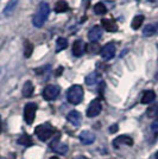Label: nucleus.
I'll use <instances>...</instances> for the list:
<instances>
[{"instance_id": "f257e3e1", "label": "nucleus", "mask_w": 158, "mask_h": 159, "mask_svg": "<svg viewBox=\"0 0 158 159\" xmlns=\"http://www.w3.org/2000/svg\"><path fill=\"white\" fill-rule=\"evenodd\" d=\"M50 13V6L48 2H42L37 10V12L33 17V25L36 27H42L46 21Z\"/></svg>"}, {"instance_id": "f03ea898", "label": "nucleus", "mask_w": 158, "mask_h": 159, "mask_svg": "<svg viewBox=\"0 0 158 159\" xmlns=\"http://www.w3.org/2000/svg\"><path fill=\"white\" fill-rule=\"evenodd\" d=\"M67 99L72 105H79L80 102L83 100V88L79 84L72 86L68 89Z\"/></svg>"}, {"instance_id": "7ed1b4c3", "label": "nucleus", "mask_w": 158, "mask_h": 159, "mask_svg": "<svg viewBox=\"0 0 158 159\" xmlns=\"http://www.w3.org/2000/svg\"><path fill=\"white\" fill-rule=\"evenodd\" d=\"M55 132H56V129L50 124H42V125L36 127V129H35L36 135L42 141H45V140L50 139L55 134Z\"/></svg>"}, {"instance_id": "20e7f679", "label": "nucleus", "mask_w": 158, "mask_h": 159, "mask_svg": "<svg viewBox=\"0 0 158 159\" xmlns=\"http://www.w3.org/2000/svg\"><path fill=\"white\" fill-rule=\"evenodd\" d=\"M36 112H37V105L33 102H29L24 107V120L27 125H31L36 116Z\"/></svg>"}, {"instance_id": "39448f33", "label": "nucleus", "mask_w": 158, "mask_h": 159, "mask_svg": "<svg viewBox=\"0 0 158 159\" xmlns=\"http://www.w3.org/2000/svg\"><path fill=\"white\" fill-rule=\"evenodd\" d=\"M59 93H61V89H59L58 86H56V84H49L43 90V98L45 100H48V101H53V100H55L58 96Z\"/></svg>"}, {"instance_id": "423d86ee", "label": "nucleus", "mask_w": 158, "mask_h": 159, "mask_svg": "<svg viewBox=\"0 0 158 159\" xmlns=\"http://www.w3.org/2000/svg\"><path fill=\"white\" fill-rule=\"evenodd\" d=\"M101 111H102L101 101L99 99L93 100L92 102L89 103L88 108H87V116L88 118H95V116H98L101 113Z\"/></svg>"}, {"instance_id": "0eeeda50", "label": "nucleus", "mask_w": 158, "mask_h": 159, "mask_svg": "<svg viewBox=\"0 0 158 159\" xmlns=\"http://www.w3.org/2000/svg\"><path fill=\"white\" fill-rule=\"evenodd\" d=\"M101 57L102 60L105 61H109L112 60L115 55V45L113 43H107L105 47L101 49Z\"/></svg>"}, {"instance_id": "6e6552de", "label": "nucleus", "mask_w": 158, "mask_h": 159, "mask_svg": "<svg viewBox=\"0 0 158 159\" xmlns=\"http://www.w3.org/2000/svg\"><path fill=\"white\" fill-rule=\"evenodd\" d=\"M123 145L132 146L133 145V139H132L131 137H128V135H120V137H118V138H115V139L113 140V146L115 148H120Z\"/></svg>"}, {"instance_id": "1a4fd4ad", "label": "nucleus", "mask_w": 158, "mask_h": 159, "mask_svg": "<svg viewBox=\"0 0 158 159\" xmlns=\"http://www.w3.org/2000/svg\"><path fill=\"white\" fill-rule=\"evenodd\" d=\"M79 138H80V141L82 144L91 145V144H93L95 141V134L93 132H91V131H83V132L80 133Z\"/></svg>"}, {"instance_id": "9d476101", "label": "nucleus", "mask_w": 158, "mask_h": 159, "mask_svg": "<svg viewBox=\"0 0 158 159\" xmlns=\"http://www.w3.org/2000/svg\"><path fill=\"white\" fill-rule=\"evenodd\" d=\"M50 147H51V150L53 151H55V152L57 153H61V154H64V153H67V151H68V145L67 144H64V143H59L58 139H55L50 144Z\"/></svg>"}, {"instance_id": "9b49d317", "label": "nucleus", "mask_w": 158, "mask_h": 159, "mask_svg": "<svg viewBox=\"0 0 158 159\" xmlns=\"http://www.w3.org/2000/svg\"><path fill=\"white\" fill-rule=\"evenodd\" d=\"M101 36H102V30H101V27L100 26H93L91 30H89V32H88V39L91 40L92 43H95L96 40H99L101 38Z\"/></svg>"}, {"instance_id": "f8f14e48", "label": "nucleus", "mask_w": 158, "mask_h": 159, "mask_svg": "<svg viewBox=\"0 0 158 159\" xmlns=\"http://www.w3.org/2000/svg\"><path fill=\"white\" fill-rule=\"evenodd\" d=\"M85 49H86L85 43L81 39L76 40V42H74V44H72V55L76 56V57H81V56L83 55V52H85Z\"/></svg>"}, {"instance_id": "ddd939ff", "label": "nucleus", "mask_w": 158, "mask_h": 159, "mask_svg": "<svg viewBox=\"0 0 158 159\" xmlns=\"http://www.w3.org/2000/svg\"><path fill=\"white\" fill-rule=\"evenodd\" d=\"M67 119H68V121H69L72 125H74V126H79L80 124H81L82 116H81V114H80L77 111H72V112L68 114Z\"/></svg>"}, {"instance_id": "4468645a", "label": "nucleus", "mask_w": 158, "mask_h": 159, "mask_svg": "<svg viewBox=\"0 0 158 159\" xmlns=\"http://www.w3.org/2000/svg\"><path fill=\"white\" fill-rule=\"evenodd\" d=\"M101 24H102V27L107 32H115L118 30V25L113 19H102Z\"/></svg>"}, {"instance_id": "2eb2a0df", "label": "nucleus", "mask_w": 158, "mask_h": 159, "mask_svg": "<svg viewBox=\"0 0 158 159\" xmlns=\"http://www.w3.org/2000/svg\"><path fill=\"white\" fill-rule=\"evenodd\" d=\"M155 99H156V94L153 90H145L140 101L143 105H147V103H151L152 101H155Z\"/></svg>"}, {"instance_id": "dca6fc26", "label": "nucleus", "mask_w": 158, "mask_h": 159, "mask_svg": "<svg viewBox=\"0 0 158 159\" xmlns=\"http://www.w3.org/2000/svg\"><path fill=\"white\" fill-rule=\"evenodd\" d=\"M33 90H35V87H33L32 82H31V81H27V82L24 83L23 90H21L23 96H24V98H30V96H32Z\"/></svg>"}, {"instance_id": "f3484780", "label": "nucleus", "mask_w": 158, "mask_h": 159, "mask_svg": "<svg viewBox=\"0 0 158 159\" xmlns=\"http://www.w3.org/2000/svg\"><path fill=\"white\" fill-rule=\"evenodd\" d=\"M100 80V76L98 73H91L88 76L86 77V83L88 86H93V84H95V83H98V81Z\"/></svg>"}, {"instance_id": "a211bd4d", "label": "nucleus", "mask_w": 158, "mask_h": 159, "mask_svg": "<svg viewBox=\"0 0 158 159\" xmlns=\"http://www.w3.org/2000/svg\"><path fill=\"white\" fill-rule=\"evenodd\" d=\"M68 10H69V6H68V4H67L66 1H63V0L58 1L55 5V12L56 13H62V12H66Z\"/></svg>"}, {"instance_id": "6ab92c4d", "label": "nucleus", "mask_w": 158, "mask_h": 159, "mask_svg": "<svg viewBox=\"0 0 158 159\" xmlns=\"http://www.w3.org/2000/svg\"><path fill=\"white\" fill-rule=\"evenodd\" d=\"M146 115H147L149 118H157L158 116V102L147 108Z\"/></svg>"}, {"instance_id": "aec40b11", "label": "nucleus", "mask_w": 158, "mask_h": 159, "mask_svg": "<svg viewBox=\"0 0 158 159\" xmlns=\"http://www.w3.org/2000/svg\"><path fill=\"white\" fill-rule=\"evenodd\" d=\"M156 32H157V29H156V26L155 25H146V26L144 27V30H143V33H144V36H146V37H151V36H153V34H156Z\"/></svg>"}, {"instance_id": "412c9836", "label": "nucleus", "mask_w": 158, "mask_h": 159, "mask_svg": "<svg viewBox=\"0 0 158 159\" xmlns=\"http://www.w3.org/2000/svg\"><path fill=\"white\" fill-rule=\"evenodd\" d=\"M18 144H19V145H24V146H30V145H32V139H31L30 135L23 134L19 139H18Z\"/></svg>"}, {"instance_id": "4be33fe9", "label": "nucleus", "mask_w": 158, "mask_h": 159, "mask_svg": "<svg viewBox=\"0 0 158 159\" xmlns=\"http://www.w3.org/2000/svg\"><path fill=\"white\" fill-rule=\"evenodd\" d=\"M32 51H33V45L31 42H29V40H25V43H24V56L25 57H30L31 55H32Z\"/></svg>"}, {"instance_id": "5701e85b", "label": "nucleus", "mask_w": 158, "mask_h": 159, "mask_svg": "<svg viewBox=\"0 0 158 159\" xmlns=\"http://www.w3.org/2000/svg\"><path fill=\"white\" fill-rule=\"evenodd\" d=\"M143 21H144V16H136L132 20V27L134 30H138L139 27L142 26Z\"/></svg>"}, {"instance_id": "b1692460", "label": "nucleus", "mask_w": 158, "mask_h": 159, "mask_svg": "<svg viewBox=\"0 0 158 159\" xmlns=\"http://www.w3.org/2000/svg\"><path fill=\"white\" fill-rule=\"evenodd\" d=\"M87 51L89 53H94V55H96V53H99V51H101V49H100V45L95 42V43H91V44H88L87 45Z\"/></svg>"}, {"instance_id": "393cba45", "label": "nucleus", "mask_w": 158, "mask_h": 159, "mask_svg": "<svg viewBox=\"0 0 158 159\" xmlns=\"http://www.w3.org/2000/svg\"><path fill=\"white\" fill-rule=\"evenodd\" d=\"M68 47V40L66 38H58L57 42H56V51L58 52L61 50H63V49H66Z\"/></svg>"}, {"instance_id": "a878e982", "label": "nucleus", "mask_w": 158, "mask_h": 159, "mask_svg": "<svg viewBox=\"0 0 158 159\" xmlns=\"http://www.w3.org/2000/svg\"><path fill=\"white\" fill-rule=\"evenodd\" d=\"M94 11H95V13H96V14L102 16V14H106V12H107V8H106V6L102 4V2H98V4L94 6Z\"/></svg>"}, {"instance_id": "bb28decb", "label": "nucleus", "mask_w": 158, "mask_h": 159, "mask_svg": "<svg viewBox=\"0 0 158 159\" xmlns=\"http://www.w3.org/2000/svg\"><path fill=\"white\" fill-rule=\"evenodd\" d=\"M151 129H152V132L155 133L156 135H158V119H157V120H155V121L152 122Z\"/></svg>"}, {"instance_id": "cd10ccee", "label": "nucleus", "mask_w": 158, "mask_h": 159, "mask_svg": "<svg viewBox=\"0 0 158 159\" xmlns=\"http://www.w3.org/2000/svg\"><path fill=\"white\" fill-rule=\"evenodd\" d=\"M16 1H17V0H13V1L11 2V5H10V7H6V10H5V13L7 14V12H10V11H11V8H12V7H13L14 5H16V4H14Z\"/></svg>"}, {"instance_id": "c85d7f7f", "label": "nucleus", "mask_w": 158, "mask_h": 159, "mask_svg": "<svg viewBox=\"0 0 158 159\" xmlns=\"http://www.w3.org/2000/svg\"><path fill=\"white\" fill-rule=\"evenodd\" d=\"M117 131H118V125H114V126L109 127V132L111 133H115Z\"/></svg>"}, {"instance_id": "c756f323", "label": "nucleus", "mask_w": 158, "mask_h": 159, "mask_svg": "<svg viewBox=\"0 0 158 159\" xmlns=\"http://www.w3.org/2000/svg\"><path fill=\"white\" fill-rule=\"evenodd\" d=\"M74 159H89L88 157H85V156H77V157H75Z\"/></svg>"}, {"instance_id": "7c9ffc66", "label": "nucleus", "mask_w": 158, "mask_h": 159, "mask_svg": "<svg viewBox=\"0 0 158 159\" xmlns=\"http://www.w3.org/2000/svg\"><path fill=\"white\" fill-rule=\"evenodd\" d=\"M1 128H2V125H1V119H0V133H1Z\"/></svg>"}, {"instance_id": "2f4dec72", "label": "nucleus", "mask_w": 158, "mask_h": 159, "mask_svg": "<svg viewBox=\"0 0 158 159\" xmlns=\"http://www.w3.org/2000/svg\"><path fill=\"white\" fill-rule=\"evenodd\" d=\"M155 157H156V159H158V151L156 152V156H155Z\"/></svg>"}, {"instance_id": "473e14b6", "label": "nucleus", "mask_w": 158, "mask_h": 159, "mask_svg": "<svg viewBox=\"0 0 158 159\" xmlns=\"http://www.w3.org/2000/svg\"><path fill=\"white\" fill-rule=\"evenodd\" d=\"M50 159H59V158H57V157H51Z\"/></svg>"}, {"instance_id": "72a5a7b5", "label": "nucleus", "mask_w": 158, "mask_h": 159, "mask_svg": "<svg viewBox=\"0 0 158 159\" xmlns=\"http://www.w3.org/2000/svg\"><path fill=\"white\" fill-rule=\"evenodd\" d=\"M156 80H158V71H157V74H156Z\"/></svg>"}, {"instance_id": "f704fd0d", "label": "nucleus", "mask_w": 158, "mask_h": 159, "mask_svg": "<svg viewBox=\"0 0 158 159\" xmlns=\"http://www.w3.org/2000/svg\"><path fill=\"white\" fill-rule=\"evenodd\" d=\"M0 159H5V158H2V157H0Z\"/></svg>"}, {"instance_id": "c9c22d12", "label": "nucleus", "mask_w": 158, "mask_h": 159, "mask_svg": "<svg viewBox=\"0 0 158 159\" xmlns=\"http://www.w3.org/2000/svg\"><path fill=\"white\" fill-rule=\"evenodd\" d=\"M149 1H155V0H149Z\"/></svg>"}]
</instances>
